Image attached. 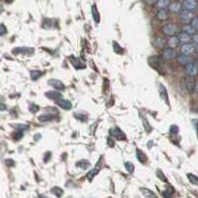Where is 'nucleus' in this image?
I'll return each mask as SVG.
<instances>
[{"mask_svg": "<svg viewBox=\"0 0 198 198\" xmlns=\"http://www.w3.org/2000/svg\"><path fill=\"white\" fill-rule=\"evenodd\" d=\"M161 31H163L164 35L170 37V36H174L175 34H177L178 27L175 23H167L161 28Z\"/></svg>", "mask_w": 198, "mask_h": 198, "instance_id": "nucleus-1", "label": "nucleus"}, {"mask_svg": "<svg viewBox=\"0 0 198 198\" xmlns=\"http://www.w3.org/2000/svg\"><path fill=\"white\" fill-rule=\"evenodd\" d=\"M196 52V47L194 44L191 43H187V44H182L179 47V53L183 54V55H188L191 56L192 54Z\"/></svg>", "mask_w": 198, "mask_h": 198, "instance_id": "nucleus-2", "label": "nucleus"}, {"mask_svg": "<svg viewBox=\"0 0 198 198\" xmlns=\"http://www.w3.org/2000/svg\"><path fill=\"white\" fill-rule=\"evenodd\" d=\"M185 72L188 77L195 78L198 76V63L197 62H191L185 66Z\"/></svg>", "mask_w": 198, "mask_h": 198, "instance_id": "nucleus-3", "label": "nucleus"}, {"mask_svg": "<svg viewBox=\"0 0 198 198\" xmlns=\"http://www.w3.org/2000/svg\"><path fill=\"white\" fill-rule=\"evenodd\" d=\"M161 56H163L164 60H167V61H171L176 59L177 57V53H176L175 49H170V48H164L163 50V53H161Z\"/></svg>", "mask_w": 198, "mask_h": 198, "instance_id": "nucleus-4", "label": "nucleus"}, {"mask_svg": "<svg viewBox=\"0 0 198 198\" xmlns=\"http://www.w3.org/2000/svg\"><path fill=\"white\" fill-rule=\"evenodd\" d=\"M167 39L164 38V37H156L153 40V45L154 46V48H157L158 50L161 49H164L167 47Z\"/></svg>", "mask_w": 198, "mask_h": 198, "instance_id": "nucleus-5", "label": "nucleus"}, {"mask_svg": "<svg viewBox=\"0 0 198 198\" xmlns=\"http://www.w3.org/2000/svg\"><path fill=\"white\" fill-rule=\"evenodd\" d=\"M179 17H180L181 21H183V22L186 24H188L191 22V20L195 16H194L192 11H189V10H182V11L179 13Z\"/></svg>", "mask_w": 198, "mask_h": 198, "instance_id": "nucleus-6", "label": "nucleus"}, {"mask_svg": "<svg viewBox=\"0 0 198 198\" xmlns=\"http://www.w3.org/2000/svg\"><path fill=\"white\" fill-rule=\"evenodd\" d=\"M175 60H176V62H177L179 65H181V66H187L188 64L193 62L191 56L183 55V54H179V55H177Z\"/></svg>", "mask_w": 198, "mask_h": 198, "instance_id": "nucleus-7", "label": "nucleus"}, {"mask_svg": "<svg viewBox=\"0 0 198 198\" xmlns=\"http://www.w3.org/2000/svg\"><path fill=\"white\" fill-rule=\"evenodd\" d=\"M179 45H180V41H179L177 35L170 36V37L167 38V46L168 47V48H170V49H176Z\"/></svg>", "mask_w": 198, "mask_h": 198, "instance_id": "nucleus-8", "label": "nucleus"}, {"mask_svg": "<svg viewBox=\"0 0 198 198\" xmlns=\"http://www.w3.org/2000/svg\"><path fill=\"white\" fill-rule=\"evenodd\" d=\"M198 2L197 0H183L182 6L185 10H189V11H193V10L197 9Z\"/></svg>", "mask_w": 198, "mask_h": 198, "instance_id": "nucleus-9", "label": "nucleus"}, {"mask_svg": "<svg viewBox=\"0 0 198 198\" xmlns=\"http://www.w3.org/2000/svg\"><path fill=\"white\" fill-rule=\"evenodd\" d=\"M196 82L194 80V78L192 77H187L184 80V87L187 90V92L192 93L194 92V88H195Z\"/></svg>", "mask_w": 198, "mask_h": 198, "instance_id": "nucleus-10", "label": "nucleus"}, {"mask_svg": "<svg viewBox=\"0 0 198 198\" xmlns=\"http://www.w3.org/2000/svg\"><path fill=\"white\" fill-rule=\"evenodd\" d=\"M177 37L180 41V44H187V43H190L192 41V36L185 33V32H180V33L177 34Z\"/></svg>", "mask_w": 198, "mask_h": 198, "instance_id": "nucleus-11", "label": "nucleus"}, {"mask_svg": "<svg viewBox=\"0 0 198 198\" xmlns=\"http://www.w3.org/2000/svg\"><path fill=\"white\" fill-rule=\"evenodd\" d=\"M48 83H49V85L52 86L54 89L60 90V91H63V90H64V88H66L63 85V83L60 80H57V79H51V80H49Z\"/></svg>", "mask_w": 198, "mask_h": 198, "instance_id": "nucleus-12", "label": "nucleus"}, {"mask_svg": "<svg viewBox=\"0 0 198 198\" xmlns=\"http://www.w3.org/2000/svg\"><path fill=\"white\" fill-rule=\"evenodd\" d=\"M110 134L112 135L115 138H117L119 140H125L126 139V135L123 131H121L119 128H115L113 129H111L110 131Z\"/></svg>", "mask_w": 198, "mask_h": 198, "instance_id": "nucleus-13", "label": "nucleus"}, {"mask_svg": "<svg viewBox=\"0 0 198 198\" xmlns=\"http://www.w3.org/2000/svg\"><path fill=\"white\" fill-rule=\"evenodd\" d=\"M56 104L57 106H60V108H63V109L64 110H70L71 108H73V104H71L70 101H67V100H64L63 98H60L59 100H57L56 101Z\"/></svg>", "mask_w": 198, "mask_h": 198, "instance_id": "nucleus-14", "label": "nucleus"}, {"mask_svg": "<svg viewBox=\"0 0 198 198\" xmlns=\"http://www.w3.org/2000/svg\"><path fill=\"white\" fill-rule=\"evenodd\" d=\"M156 16H157L158 21L164 22V21H167L168 19V12H167V9H158Z\"/></svg>", "mask_w": 198, "mask_h": 198, "instance_id": "nucleus-15", "label": "nucleus"}, {"mask_svg": "<svg viewBox=\"0 0 198 198\" xmlns=\"http://www.w3.org/2000/svg\"><path fill=\"white\" fill-rule=\"evenodd\" d=\"M182 4H180L179 2H171L170 5L168 6V10L172 13H180L182 11Z\"/></svg>", "mask_w": 198, "mask_h": 198, "instance_id": "nucleus-16", "label": "nucleus"}, {"mask_svg": "<svg viewBox=\"0 0 198 198\" xmlns=\"http://www.w3.org/2000/svg\"><path fill=\"white\" fill-rule=\"evenodd\" d=\"M182 31L185 32V33H187V34L193 36L194 34H196L197 29H196L195 27H193L190 23H188V24H184V25H183V26H182Z\"/></svg>", "mask_w": 198, "mask_h": 198, "instance_id": "nucleus-17", "label": "nucleus"}, {"mask_svg": "<svg viewBox=\"0 0 198 198\" xmlns=\"http://www.w3.org/2000/svg\"><path fill=\"white\" fill-rule=\"evenodd\" d=\"M170 0H157L156 7L157 9H167L170 5Z\"/></svg>", "mask_w": 198, "mask_h": 198, "instance_id": "nucleus-18", "label": "nucleus"}, {"mask_svg": "<svg viewBox=\"0 0 198 198\" xmlns=\"http://www.w3.org/2000/svg\"><path fill=\"white\" fill-rule=\"evenodd\" d=\"M46 97L51 100H54L56 102L57 100H59L62 98V95H60V93H57V92H47L46 94Z\"/></svg>", "mask_w": 198, "mask_h": 198, "instance_id": "nucleus-19", "label": "nucleus"}, {"mask_svg": "<svg viewBox=\"0 0 198 198\" xmlns=\"http://www.w3.org/2000/svg\"><path fill=\"white\" fill-rule=\"evenodd\" d=\"M141 192L143 193V195L147 197V198H157V196L154 194L152 190L148 189V188H145V187H143L141 188Z\"/></svg>", "mask_w": 198, "mask_h": 198, "instance_id": "nucleus-20", "label": "nucleus"}, {"mask_svg": "<svg viewBox=\"0 0 198 198\" xmlns=\"http://www.w3.org/2000/svg\"><path fill=\"white\" fill-rule=\"evenodd\" d=\"M137 158L139 159L140 162H146V161L148 160V158L146 156V154L144 153L143 152H141L140 149H137Z\"/></svg>", "mask_w": 198, "mask_h": 198, "instance_id": "nucleus-21", "label": "nucleus"}, {"mask_svg": "<svg viewBox=\"0 0 198 198\" xmlns=\"http://www.w3.org/2000/svg\"><path fill=\"white\" fill-rule=\"evenodd\" d=\"M30 75H31V79H32V80L36 81V80H38V79L42 76L43 73H42V72H40V71H37V70H33V71L30 72Z\"/></svg>", "mask_w": 198, "mask_h": 198, "instance_id": "nucleus-22", "label": "nucleus"}, {"mask_svg": "<svg viewBox=\"0 0 198 198\" xmlns=\"http://www.w3.org/2000/svg\"><path fill=\"white\" fill-rule=\"evenodd\" d=\"M174 189L172 188L171 186H170L167 190H165V191L163 192V195H164V198H171L172 194H174Z\"/></svg>", "mask_w": 198, "mask_h": 198, "instance_id": "nucleus-23", "label": "nucleus"}, {"mask_svg": "<svg viewBox=\"0 0 198 198\" xmlns=\"http://www.w3.org/2000/svg\"><path fill=\"white\" fill-rule=\"evenodd\" d=\"M54 118L53 114H42V116L39 117V121H50Z\"/></svg>", "mask_w": 198, "mask_h": 198, "instance_id": "nucleus-24", "label": "nucleus"}, {"mask_svg": "<svg viewBox=\"0 0 198 198\" xmlns=\"http://www.w3.org/2000/svg\"><path fill=\"white\" fill-rule=\"evenodd\" d=\"M52 192L55 194L57 197H62V195L63 194V190L60 187H54L52 189Z\"/></svg>", "mask_w": 198, "mask_h": 198, "instance_id": "nucleus-25", "label": "nucleus"}, {"mask_svg": "<svg viewBox=\"0 0 198 198\" xmlns=\"http://www.w3.org/2000/svg\"><path fill=\"white\" fill-rule=\"evenodd\" d=\"M98 171H99V168H94V169H92V170H90L87 173V175H86V177H87L89 180H92V178L94 177V176L98 173Z\"/></svg>", "mask_w": 198, "mask_h": 198, "instance_id": "nucleus-26", "label": "nucleus"}, {"mask_svg": "<svg viewBox=\"0 0 198 198\" xmlns=\"http://www.w3.org/2000/svg\"><path fill=\"white\" fill-rule=\"evenodd\" d=\"M125 168L127 169V171L129 172V173H133V172H134V170H135L134 164H133L132 162H129V161L125 162Z\"/></svg>", "mask_w": 198, "mask_h": 198, "instance_id": "nucleus-27", "label": "nucleus"}, {"mask_svg": "<svg viewBox=\"0 0 198 198\" xmlns=\"http://www.w3.org/2000/svg\"><path fill=\"white\" fill-rule=\"evenodd\" d=\"M157 176L161 179V181H164V182H167V178L165 177L164 174V172L161 171V169H157Z\"/></svg>", "mask_w": 198, "mask_h": 198, "instance_id": "nucleus-28", "label": "nucleus"}, {"mask_svg": "<svg viewBox=\"0 0 198 198\" xmlns=\"http://www.w3.org/2000/svg\"><path fill=\"white\" fill-rule=\"evenodd\" d=\"M89 161H87V160H80L79 162H77V166H79L80 168H82V169H86L88 166H89Z\"/></svg>", "mask_w": 198, "mask_h": 198, "instance_id": "nucleus-29", "label": "nucleus"}, {"mask_svg": "<svg viewBox=\"0 0 198 198\" xmlns=\"http://www.w3.org/2000/svg\"><path fill=\"white\" fill-rule=\"evenodd\" d=\"M187 177H188L189 179V181L193 183V184H195V185H198V177L195 175H193V174H187Z\"/></svg>", "mask_w": 198, "mask_h": 198, "instance_id": "nucleus-30", "label": "nucleus"}, {"mask_svg": "<svg viewBox=\"0 0 198 198\" xmlns=\"http://www.w3.org/2000/svg\"><path fill=\"white\" fill-rule=\"evenodd\" d=\"M92 11H93V18H94L95 22H96V23H99V20H100V18H99V15H98V13H97L96 7H94V6L92 7Z\"/></svg>", "mask_w": 198, "mask_h": 198, "instance_id": "nucleus-31", "label": "nucleus"}, {"mask_svg": "<svg viewBox=\"0 0 198 198\" xmlns=\"http://www.w3.org/2000/svg\"><path fill=\"white\" fill-rule=\"evenodd\" d=\"M190 24H191L193 27H195L196 29H198V16L194 17L193 19L191 20V22H190Z\"/></svg>", "mask_w": 198, "mask_h": 198, "instance_id": "nucleus-32", "label": "nucleus"}, {"mask_svg": "<svg viewBox=\"0 0 198 198\" xmlns=\"http://www.w3.org/2000/svg\"><path fill=\"white\" fill-rule=\"evenodd\" d=\"M16 134H14V138L15 139H19L23 136V132L22 131H15Z\"/></svg>", "mask_w": 198, "mask_h": 198, "instance_id": "nucleus-33", "label": "nucleus"}, {"mask_svg": "<svg viewBox=\"0 0 198 198\" xmlns=\"http://www.w3.org/2000/svg\"><path fill=\"white\" fill-rule=\"evenodd\" d=\"M145 2H146L147 5L152 6V5H156L157 4V0H145Z\"/></svg>", "mask_w": 198, "mask_h": 198, "instance_id": "nucleus-34", "label": "nucleus"}, {"mask_svg": "<svg viewBox=\"0 0 198 198\" xmlns=\"http://www.w3.org/2000/svg\"><path fill=\"white\" fill-rule=\"evenodd\" d=\"M192 43L194 45H197L198 46V33H196V34H194L193 36H192Z\"/></svg>", "mask_w": 198, "mask_h": 198, "instance_id": "nucleus-35", "label": "nucleus"}, {"mask_svg": "<svg viewBox=\"0 0 198 198\" xmlns=\"http://www.w3.org/2000/svg\"><path fill=\"white\" fill-rule=\"evenodd\" d=\"M6 32H7V30H6V27L4 26V25H1L0 26V35L1 36H3V35H5L6 34Z\"/></svg>", "mask_w": 198, "mask_h": 198, "instance_id": "nucleus-36", "label": "nucleus"}, {"mask_svg": "<svg viewBox=\"0 0 198 198\" xmlns=\"http://www.w3.org/2000/svg\"><path fill=\"white\" fill-rule=\"evenodd\" d=\"M39 111V107L38 106H35V105H32L30 106V111H32V113H37V111Z\"/></svg>", "mask_w": 198, "mask_h": 198, "instance_id": "nucleus-37", "label": "nucleus"}, {"mask_svg": "<svg viewBox=\"0 0 198 198\" xmlns=\"http://www.w3.org/2000/svg\"><path fill=\"white\" fill-rule=\"evenodd\" d=\"M6 163H7V165H9V166H13L14 165V161L13 160H6Z\"/></svg>", "mask_w": 198, "mask_h": 198, "instance_id": "nucleus-38", "label": "nucleus"}, {"mask_svg": "<svg viewBox=\"0 0 198 198\" xmlns=\"http://www.w3.org/2000/svg\"><path fill=\"white\" fill-rule=\"evenodd\" d=\"M27 128H28L27 125H17V127H16V128H20V129H25Z\"/></svg>", "mask_w": 198, "mask_h": 198, "instance_id": "nucleus-39", "label": "nucleus"}, {"mask_svg": "<svg viewBox=\"0 0 198 198\" xmlns=\"http://www.w3.org/2000/svg\"><path fill=\"white\" fill-rule=\"evenodd\" d=\"M194 93L198 94V81L196 82V84H195V88H194Z\"/></svg>", "mask_w": 198, "mask_h": 198, "instance_id": "nucleus-40", "label": "nucleus"}, {"mask_svg": "<svg viewBox=\"0 0 198 198\" xmlns=\"http://www.w3.org/2000/svg\"><path fill=\"white\" fill-rule=\"evenodd\" d=\"M39 198H49L48 196H46V195H44V194H40L39 195Z\"/></svg>", "mask_w": 198, "mask_h": 198, "instance_id": "nucleus-41", "label": "nucleus"}, {"mask_svg": "<svg viewBox=\"0 0 198 198\" xmlns=\"http://www.w3.org/2000/svg\"><path fill=\"white\" fill-rule=\"evenodd\" d=\"M196 62H197V63H198V57H197V61H196Z\"/></svg>", "mask_w": 198, "mask_h": 198, "instance_id": "nucleus-42", "label": "nucleus"}, {"mask_svg": "<svg viewBox=\"0 0 198 198\" xmlns=\"http://www.w3.org/2000/svg\"><path fill=\"white\" fill-rule=\"evenodd\" d=\"M197 10H198V5H197Z\"/></svg>", "mask_w": 198, "mask_h": 198, "instance_id": "nucleus-43", "label": "nucleus"}, {"mask_svg": "<svg viewBox=\"0 0 198 198\" xmlns=\"http://www.w3.org/2000/svg\"><path fill=\"white\" fill-rule=\"evenodd\" d=\"M197 131H198V128H197Z\"/></svg>", "mask_w": 198, "mask_h": 198, "instance_id": "nucleus-44", "label": "nucleus"}]
</instances>
